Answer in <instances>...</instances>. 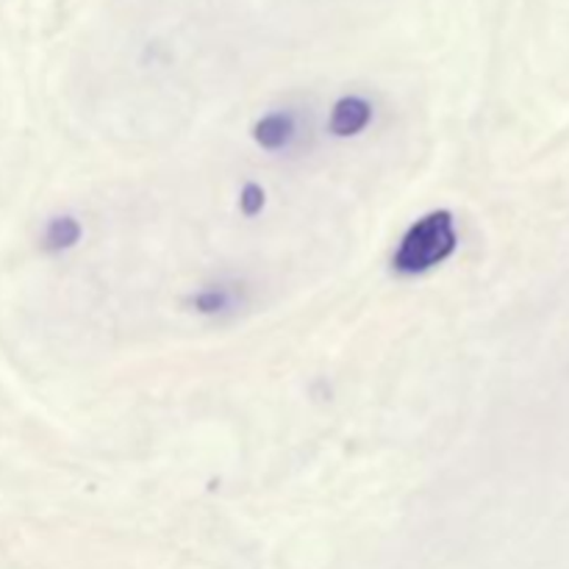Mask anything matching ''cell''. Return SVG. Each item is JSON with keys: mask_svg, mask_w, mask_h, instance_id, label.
I'll use <instances>...</instances> for the list:
<instances>
[{"mask_svg": "<svg viewBox=\"0 0 569 569\" xmlns=\"http://www.w3.org/2000/svg\"><path fill=\"white\" fill-rule=\"evenodd\" d=\"M456 250V226L453 217L448 211H433V214L422 217L415 226L409 228V233L400 242V250L395 253V270L406 272V276H417V272H426L431 267H437L439 261L448 259Z\"/></svg>", "mask_w": 569, "mask_h": 569, "instance_id": "1", "label": "cell"}, {"mask_svg": "<svg viewBox=\"0 0 569 569\" xmlns=\"http://www.w3.org/2000/svg\"><path fill=\"white\" fill-rule=\"evenodd\" d=\"M81 237V226L70 217H61V220L50 222L48 233H44V248L48 250H61V248H70V244L78 242Z\"/></svg>", "mask_w": 569, "mask_h": 569, "instance_id": "4", "label": "cell"}, {"mask_svg": "<svg viewBox=\"0 0 569 569\" xmlns=\"http://www.w3.org/2000/svg\"><path fill=\"white\" fill-rule=\"evenodd\" d=\"M289 137H292V117L287 114H270L256 126V142L261 148H283L289 142Z\"/></svg>", "mask_w": 569, "mask_h": 569, "instance_id": "3", "label": "cell"}, {"mask_svg": "<svg viewBox=\"0 0 569 569\" xmlns=\"http://www.w3.org/2000/svg\"><path fill=\"white\" fill-rule=\"evenodd\" d=\"M194 306H198L200 311H220L222 306H226V295L206 292V295H200L198 300H194Z\"/></svg>", "mask_w": 569, "mask_h": 569, "instance_id": "6", "label": "cell"}, {"mask_svg": "<svg viewBox=\"0 0 569 569\" xmlns=\"http://www.w3.org/2000/svg\"><path fill=\"white\" fill-rule=\"evenodd\" d=\"M370 117H372V109L367 100L342 98L337 106H333L331 131L339 133V137H353V133L365 131Z\"/></svg>", "mask_w": 569, "mask_h": 569, "instance_id": "2", "label": "cell"}, {"mask_svg": "<svg viewBox=\"0 0 569 569\" xmlns=\"http://www.w3.org/2000/svg\"><path fill=\"white\" fill-rule=\"evenodd\" d=\"M239 206H242V211L248 217L259 214L261 206H264V192H261V187H256V183H248V187L242 189V198H239Z\"/></svg>", "mask_w": 569, "mask_h": 569, "instance_id": "5", "label": "cell"}]
</instances>
